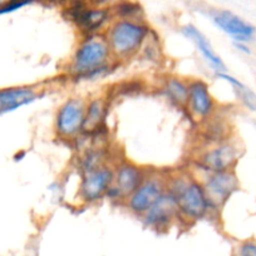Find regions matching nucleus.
<instances>
[{"instance_id":"nucleus-15","label":"nucleus","mask_w":256,"mask_h":256,"mask_svg":"<svg viewBox=\"0 0 256 256\" xmlns=\"http://www.w3.org/2000/svg\"><path fill=\"white\" fill-rule=\"evenodd\" d=\"M108 106L107 100L104 97H94L87 100L86 106V122L84 134H93L98 132L104 123L107 117Z\"/></svg>"},{"instance_id":"nucleus-3","label":"nucleus","mask_w":256,"mask_h":256,"mask_svg":"<svg viewBox=\"0 0 256 256\" xmlns=\"http://www.w3.org/2000/svg\"><path fill=\"white\" fill-rule=\"evenodd\" d=\"M154 33L146 20L130 19H113L104 30L113 59L117 63L138 56Z\"/></svg>"},{"instance_id":"nucleus-1","label":"nucleus","mask_w":256,"mask_h":256,"mask_svg":"<svg viewBox=\"0 0 256 256\" xmlns=\"http://www.w3.org/2000/svg\"><path fill=\"white\" fill-rule=\"evenodd\" d=\"M116 66L104 33H97L80 36L66 72L76 83L94 82L110 76Z\"/></svg>"},{"instance_id":"nucleus-8","label":"nucleus","mask_w":256,"mask_h":256,"mask_svg":"<svg viewBox=\"0 0 256 256\" xmlns=\"http://www.w3.org/2000/svg\"><path fill=\"white\" fill-rule=\"evenodd\" d=\"M214 212H218L226 205L231 196L238 190V180L235 171L210 172L201 177Z\"/></svg>"},{"instance_id":"nucleus-24","label":"nucleus","mask_w":256,"mask_h":256,"mask_svg":"<svg viewBox=\"0 0 256 256\" xmlns=\"http://www.w3.org/2000/svg\"><path fill=\"white\" fill-rule=\"evenodd\" d=\"M6 2H8V0H0V6H2V4H4V3H6Z\"/></svg>"},{"instance_id":"nucleus-19","label":"nucleus","mask_w":256,"mask_h":256,"mask_svg":"<svg viewBox=\"0 0 256 256\" xmlns=\"http://www.w3.org/2000/svg\"><path fill=\"white\" fill-rule=\"evenodd\" d=\"M108 164L107 162V152L102 147H93L87 150L82 156L78 158V171L80 174L84 172L92 171L102 164Z\"/></svg>"},{"instance_id":"nucleus-11","label":"nucleus","mask_w":256,"mask_h":256,"mask_svg":"<svg viewBox=\"0 0 256 256\" xmlns=\"http://www.w3.org/2000/svg\"><path fill=\"white\" fill-rule=\"evenodd\" d=\"M208 16L214 26L230 36L234 43H251L255 39L256 26L238 14L228 9H214Z\"/></svg>"},{"instance_id":"nucleus-14","label":"nucleus","mask_w":256,"mask_h":256,"mask_svg":"<svg viewBox=\"0 0 256 256\" xmlns=\"http://www.w3.org/2000/svg\"><path fill=\"white\" fill-rule=\"evenodd\" d=\"M43 96L44 92L34 86H19L0 90V114L32 104Z\"/></svg>"},{"instance_id":"nucleus-21","label":"nucleus","mask_w":256,"mask_h":256,"mask_svg":"<svg viewBox=\"0 0 256 256\" xmlns=\"http://www.w3.org/2000/svg\"><path fill=\"white\" fill-rule=\"evenodd\" d=\"M236 256H256V242L246 241V242L241 244L238 246Z\"/></svg>"},{"instance_id":"nucleus-23","label":"nucleus","mask_w":256,"mask_h":256,"mask_svg":"<svg viewBox=\"0 0 256 256\" xmlns=\"http://www.w3.org/2000/svg\"><path fill=\"white\" fill-rule=\"evenodd\" d=\"M46 2H48L49 4H53V6H58L60 8H63L64 6H67L70 3V0H46Z\"/></svg>"},{"instance_id":"nucleus-10","label":"nucleus","mask_w":256,"mask_h":256,"mask_svg":"<svg viewBox=\"0 0 256 256\" xmlns=\"http://www.w3.org/2000/svg\"><path fill=\"white\" fill-rule=\"evenodd\" d=\"M186 110L192 118L198 122L204 123L211 120L216 113V100L211 94L210 86L200 78L187 80Z\"/></svg>"},{"instance_id":"nucleus-12","label":"nucleus","mask_w":256,"mask_h":256,"mask_svg":"<svg viewBox=\"0 0 256 256\" xmlns=\"http://www.w3.org/2000/svg\"><path fill=\"white\" fill-rule=\"evenodd\" d=\"M140 218L151 230L164 231L170 228L172 224L178 220V211L174 196L166 190L164 195Z\"/></svg>"},{"instance_id":"nucleus-22","label":"nucleus","mask_w":256,"mask_h":256,"mask_svg":"<svg viewBox=\"0 0 256 256\" xmlns=\"http://www.w3.org/2000/svg\"><path fill=\"white\" fill-rule=\"evenodd\" d=\"M234 46H235L238 50L242 52V53L251 54V49L250 46H248V43H238V42H235V43H234Z\"/></svg>"},{"instance_id":"nucleus-17","label":"nucleus","mask_w":256,"mask_h":256,"mask_svg":"<svg viewBox=\"0 0 256 256\" xmlns=\"http://www.w3.org/2000/svg\"><path fill=\"white\" fill-rule=\"evenodd\" d=\"M161 88L162 93L170 102L174 103L177 107H186L187 92H188L187 80L178 77H167L162 83Z\"/></svg>"},{"instance_id":"nucleus-18","label":"nucleus","mask_w":256,"mask_h":256,"mask_svg":"<svg viewBox=\"0 0 256 256\" xmlns=\"http://www.w3.org/2000/svg\"><path fill=\"white\" fill-rule=\"evenodd\" d=\"M114 19H130V20H146L141 4L134 0H120L110 6Z\"/></svg>"},{"instance_id":"nucleus-7","label":"nucleus","mask_w":256,"mask_h":256,"mask_svg":"<svg viewBox=\"0 0 256 256\" xmlns=\"http://www.w3.org/2000/svg\"><path fill=\"white\" fill-rule=\"evenodd\" d=\"M147 170L130 161H120L113 166V182L106 198L117 204H124L132 192L141 184Z\"/></svg>"},{"instance_id":"nucleus-13","label":"nucleus","mask_w":256,"mask_h":256,"mask_svg":"<svg viewBox=\"0 0 256 256\" xmlns=\"http://www.w3.org/2000/svg\"><path fill=\"white\" fill-rule=\"evenodd\" d=\"M181 34L184 38L188 39L190 42L194 43L198 53L204 58V60L210 66L211 70L215 72H226V66L221 56L214 49L212 44L210 43L208 36L195 26V24H184L181 26Z\"/></svg>"},{"instance_id":"nucleus-5","label":"nucleus","mask_w":256,"mask_h":256,"mask_svg":"<svg viewBox=\"0 0 256 256\" xmlns=\"http://www.w3.org/2000/svg\"><path fill=\"white\" fill-rule=\"evenodd\" d=\"M87 100L78 96L67 98L58 107L54 117V132L56 137L72 141L84 134Z\"/></svg>"},{"instance_id":"nucleus-9","label":"nucleus","mask_w":256,"mask_h":256,"mask_svg":"<svg viewBox=\"0 0 256 256\" xmlns=\"http://www.w3.org/2000/svg\"><path fill=\"white\" fill-rule=\"evenodd\" d=\"M113 182V166L102 164L92 171L80 174L78 186V198L86 205L100 202L107 196L108 190Z\"/></svg>"},{"instance_id":"nucleus-20","label":"nucleus","mask_w":256,"mask_h":256,"mask_svg":"<svg viewBox=\"0 0 256 256\" xmlns=\"http://www.w3.org/2000/svg\"><path fill=\"white\" fill-rule=\"evenodd\" d=\"M39 0H8L6 3L0 6V16H6V14L14 13L16 10L26 8L29 6L38 3Z\"/></svg>"},{"instance_id":"nucleus-6","label":"nucleus","mask_w":256,"mask_h":256,"mask_svg":"<svg viewBox=\"0 0 256 256\" xmlns=\"http://www.w3.org/2000/svg\"><path fill=\"white\" fill-rule=\"evenodd\" d=\"M167 177L160 172H147L146 177L123 205L137 218H141L164 194Z\"/></svg>"},{"instance_id":"nucleus-4","label":"nucleus","mask_w":256,"mask_h":256,"mask_svg":"<svg viewBox=\"0 0 256 256\" xmlns=\"http://www.w3.org/2000/svg\"><path fill=\"white\" fill-rule=\"evenodd\" d=\"M241 156V147L232 140L208 144L194 158V166L202 174L210 172L232 171Z\"/></svg>"},{"instance_id":"nucleus-2","label":"nucleus","mask_w":256,"mask_h":256,"mask_svg":"<svg viewBox=\"0 0 256 256\" xmlns=\"http://www.w3.org/2000/svg\"><path fill=\"white\" fill-rule=\"evenodd\" d=\"M166 190L176 201L178 220L194 224L205 220L211 214H215L202 182L198 177L186 172L172 174L167 177Z\"/></svg>"},{"instance_id":"nucleus-16","label":"nucleus","mask_w":256,"mask_h":256,"mask_svg":"<svg viewBox=\"0 0 256 256\" xmlns=\"http://www.w3.org/2000/svg\"><path fill=\"white\" fill-rule=\"evenodd\" d=\"M214 74H215L216 78H218L221 80H225V82H228L232 87L236 98L240 100L244 107L256 112V93L252 90H250L248 86L244 84L238 78L228 74V70L226 72H215Z\"/></svg>"}]
</instances>
